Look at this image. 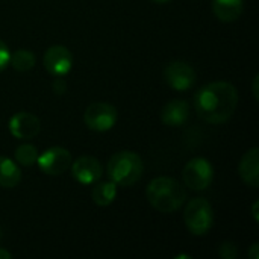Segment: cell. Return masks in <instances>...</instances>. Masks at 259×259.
Here are the masks:
<instances>
[{"label": "cell", "instance_id": "cell-2", "mask_svg": "<svg viewBox=\"0 0 259 259\" xmlns=\"http://www.w3.org/2000/svg\"><path fill=\"white\" fill-rule=\"evenodd\" d=\"M146 196L149 203L159 212L171 214L179 211L185 200L187 191L182 184H179L173 178L161 176L153 179L146 190Z\"/></svg>", "mask_w": 259, "mask_h": 259}, {"label": "cell", "instance_id": "cell-25", "mask_svg": "<svg viewBox=\"0 0 259 259\" xmlns=\"http://www.w3.org/2000/svg\"><path fill=\"white\" fill-rule=\"evenodd\" d=\"M258 202H255V203H253V206H252V214H253V219H255V220H256V222H258L259 220V217H258Z\"/></svg>", "mask_w": 259, "mask_h": 259}, {"label": "cell", "instance_id": "cell-1", "mask_svg": "<svg viewBox=\"0 0 259 259\" xmlns=\"http://www.w3.org/2000/svg\"><path fill=\"white\" fill-rule=\"evenodd\" d=\"M197 115L211 124L228 121L238 106V91L229 82H211L194 96Z\"/></svg>", "mask_w": 259, "mask_h": 259}, {"label": "cell", "instance_id": "cell-6", "mask_svg": "<svg viewBox=\"0 0 259 259\" xmlns=\"http://www.w3.org/2000/svg\"><path fill=\"white\" fill-rule=\"evenodd\" d=\"M83 121L94 132H106L117 123V109L109 103L94 102L85 109Z\"/></svg>", "mask_w": 259, "mask_h": 259}, {"label": "cell", "instance_id": "cell-12", "mask_svg": "<svg viewBox=\"0 0 259 259\" xmlns=\"http://www.w3.org/2000/svg\"><path fill=\"white\" fill-rule=\"evenodd\" d=\"M238 173L241 179L252 188L259 187V150L258 147H252L247 150L238 165Z\"/></svg>", "mask_w": 259, "mask_h": 259}, {"label": "cell", "instance_id": "cell-14", "mask_svg": "<svg viewBox=\"0 0 259 259\" xmlns=\"http://www.w3.org/2000/svg\"><path fill=\"white\" fill-rule=\"evenodd\" d=\"M244 9L243 0H212L214 15L225 23H231L240 18Z\"/></svg>", "mask_w": 259, "mask_h": 259}, {"label": "cell", "instance_id": "cell-18", "mask_svg": "<svg viewBox=\"0 0 259 259\" xmlns=\"http://www.w3.org/2000/svg\"><path fill=\"white\" fill-rule=\"evenodd\" d=\"M38 150L35 146L32 144H21L15 149V161L17 164L23 165V167H32L36 164V159H38Z\"/></svg>", "mask_w": 259, "mask_h": 259}, {"label": "cell", "instance_id": "cell-13", "mask_svg": "<svg viewBox=\"0 0 259 259\" xmlns=\"http://www.w3.org/2000/svg\"><path fill=\"white\" fill-rule=\"evenodd\" d=\"M190 117V106L185 100L176 99L165 103V106L161 111V120L164 124L170 127H179L182 126Z\"/></svg>", "mask_w": 259, "mask_h": 259}, {"label": "cell", "instance_id": "cell-3", "mask_svg": "<svg viewBox=\"0 0 259 259\" xmlns=\"http://www.w3.org/2000/svg\"><path fill=\"white\" fill-rule=\"evenodd\" d=\"M108 176L112 182L121 187H131L143 176L144 165L141 158L129 150L117 152L108 161Z\"/></svg>", "mask_w": 259, "mask_h": 259}, {"label": "cell", "instance_id": "cell-7", "mask_svg": "<svg viewBox=\"0 0 259 259\" xmlns=\"http://www.w3.org/2000/svg\"><path fill=\"white\" fill-rule=\"evenodd\" d=\"M71 155L67 149L53 146L38 155L36 164L39 170L47 176H59L65 173L71 165Z\"/></svg>", "mask_w": 259, "mask_h": 259}, {"label": "cell", "instance_id": "cell-21", "mask_svg": "<svg viewBox=\"0 0 259 259\" xmlns=\"http://www.w3.org/2000/svg\"><path fill=\"white\" fill-rule=\"evenodd\" d=\"M52 90L55 94H64L67 91V82L64 79V76H55L53 82H52Z\"/></svg>", "mask_w": 259, "mask_h": 259}, {"label": "cell", "instance_id": "cell-9", "mask_svg": "<svg viewBox=\"0 0 259 259\" xmlns=\"http://www.w3.org/2000/svg\"><path fill=\"white\" fill-rule=\"evenodd\" d=\"M42 62L52 76H65L73 67V55L64 46H52L46 50Z\"/></svg>", "mask_w": 259, "mask_h": 259}, {"label": "cell", "instance_id": "cell-5", "mask_svg": "<svg viewBox=\"0 0 259 259\" xmlns=\"http://www.w3.org/2000/svg\"><path fill=\"white\" fill-rule=\"evenodd\" d=\"M184 184L194 191H203L211 187L214 168L206 158H193L187 162L182 171Z\"/></svg>", "mask_w": 259, "mask_h": 259}, {"label": "cell", "instance_id": "cell-26", "mask_svg": "<svg viewBox=\"0 0 259 259\" xmlns=\"http://www.w3.org/2000/svg\"><path fill=\"white\" fill-rule=\"evenodd\" d=\"M153 2H156V3H167V2H170V0H153Z\"/></svg>", "mask_w": 259, "mask_h": 259}, {"label": "cell", "instance_id": "cell-23", "mask_svg": "<svg viewBox=\"0 0 259 259\" xmlns=\"http://www.w3.org/2000/svg\"><path fill=\"white\" fill-rule=\"evenodd\" d=\"M258 80L259 77L258 76H255V79H253V96H255V99L258 100L259 94H258Z\"/></svg>", "mask_w": 259, "mask_h": 259}, {"label": "cell", "instance_id": "cell-8", "mask_svg": "<svg viewBox=\"0 0 259 259\" xmlns=\"http://www.w3.org/2000/svg\"><path fill=\"white\" fill-rule=\"evenodd\" d=\"M164 77L173 90L181 93L191 90L197 80L194 68L184 61H173L167 64L164 70Z\"/></svg>", "mask_w": 259, "mask_h": 259}, {"label": "cell", "instance_id": "cell-20", "mask_svg": "<svg viewBox=\"0 0 259 259\" xmlns=\"http://www.w3.org/2000/svg\"><path fill=\"white\" fill-rule=\"evenodd\" d=\"M9 59H11V52L8 46L0 39V71H3L9 65Z\"/></svg>", "mask_w": 259, "mask_h": 259}, {"label": "cell", "instance_id": "cell-19", "mask_svg": "<svg viewBox=\"0 0 259 259\" xmlns=\"http://www.w3.org/2000/svg\"><path fill=\"white\" fill-rule=\"evenodd\" d=\"M219 255L223 259H235L238 255L237 246L234 243H223L219 247Z\"/></svg>", "mask_w": 259, "mask_h": 259}, {"label": "cell", "instance_id": "cell-27", "mask_svg": "<svg viewBox=\"0 0 259 259\" xmlns=\"http://www.w3.org/2000/svg\"><path fill=\"white\" fill-rule=\"evenodd\" d=\"M0 240H2V231H0Z\"/></svg>", "mask_w": 259, "mask_h": 259}, {"label": "cell", "instance_id": "cell-10", "mask_svg": "<svg viewBox=\"0 0 259 259\" xmlns=\"http://www.w3.org/2000/svg\"><path fill=\"white\" fill-rule=\"evenodd\" d=\"M41 131V123L36 115L30 112H17L9 120V132L17 140L35 138Z\"/></svg>", "mask_w": 259, "mask_h": 259}, {"label": "cell", "instance_id": "cell-24", "mask_svg": "<svg viewBox=\"0 0 259 259\" xmlns=\"http://www.w3.org/2000/svg\"><path fill=\"white\" fill-rule=\"evenodd\" d=\"M12 258V253H9L6 249H2L0 247V259H11Z\"/></svg>", "mask_w": 259, "mask_h": 259}, {"label": "cell", "instance_id": "cell-16", "mask_svg": "<svg viewBox=\"0 0 259 259\" xmlns=\"http://www.w3.org/2000/svg\"><path fill=\"white\" fill-rule=\"evenodd\" d=\"M21 181V171L18 165L5 156H0V187L15 188Z\"/></svg>", "mask_w": 259, "mask_h": 259}, {"label": "cell", "instance_id": "cell-15", "mask_svg": "<svg viewBox=\"0 0 259 259\" xmlns=\"http://www.w3.org/2000/svg\"><path fill=\"white\" fill-rule=\"evenodd\" d=\"M117 197V184L112 181H103L94 185L91 191V199L97 206H109Z\"/></svg>", "mask_w": 259, "mask_h": 259}, {"label": "cell", "instance_id": "cell-17", "mask_svg": "<svg viewBox=\"0 0 259 259\" xmlns=\"http://www.w3.org/2000/svg\"><path fill=\"white\" fill-rule=\"evenodd\" d=\"M36 62V58L33 55V52L27 50V49H20L14 53H11V59H9V64L14 67V70L17 71H29L33 68Z\"/></svg>", "mask_w": 259, "mask_h": 259}, {"label": "cell", "instance_id": "cell-4", "mask_svg": "<svg viewBox=\"0 0 259 259\" xmlns=\"http://www.w3.org/2000/svg\"><path fill=\"white\" fill-rule=\"evenodd\" d=\"M184 222L187 229L193 235L196 237L206 235L214 225V211L211 203L206 199L190 200L184 212Z\"/></svg>", "mask_w": 259, "mask_h": 259}, {"label": "cell", "instance_id": "cell-11", "mask_svg": "<svg viewBox=\"0 0 259 259\" xmlns=\"http://www.w3.org/2000/svg\"><path fill=\"white\" fill-rule=\"evenodd\" d=\"M70 167L74 181H77L82 185L96 184L102 178V165L93 156H80L74 162H71Z\"/></svg>", "mask_w": 259, "mask_h": 259}, {"label": "cell", "instance_id": "cell-22", "mask_svg": "<svg viewBox=\"0 0 259 259\" xmlns=\"http://www.w3.org/2000/svg\"><path fill=\"white\" fill-rule=\"evenodd\" d=\"M249 258L259 259V244L258 243H255V244L250 247V250H249Z\"/></svg>", "mask_w": 259, "mask_h": 259}]
</instances>
